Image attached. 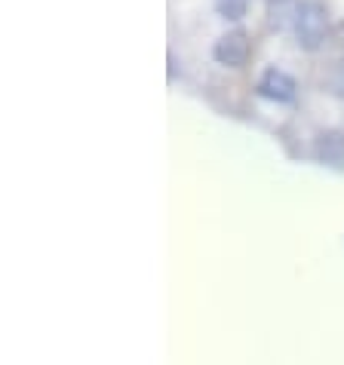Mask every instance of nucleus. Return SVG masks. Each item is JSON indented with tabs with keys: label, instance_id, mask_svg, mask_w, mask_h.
I'll list each match as a JSON object with an SVG mask.
<instances>
[{
	"label": "nucleus",
	"instance_id": "1",
	"mask_svg": "<svg viewBox=\"0 0 344 365\" xmlns=\"http://www.w3.org/2000/svg\"><path fill=\"white\" fill-rule=\"evenodd\" d=\"M292 31L301 49L317 53L329 37V13L320 0H301L295 4V16H292Z\"/></svg>",
	"mask_w": 344,
	"mask_h": 365
},
{
	"label": "nucleus",
	"instance_id": "2",
	"mask_svg": "<svg viewBox=\"0 0 344 365\" xmlns=\"http://www.w3.org/2000/svg\"><path fill=\"white\" fill-rule=\"evenodd\" d=\"M249 53H252V46H249V37L243 31H228L216 46H212L216 62L225 65V68H243L249 62Z\"/></svg>",
	"mask_w": 344,
	"mask_h": 365
},
{
	"label": "nucleus",
	"instance_id": "3",
	"mask_svg": "<svg viewBox=\"0 0 344 365\" xmlns=\"http://www.w3.org/2000/svg\"><path fill=\"white\" fill-rule=\"evenodd\" d=\"M295 89H298V83L286 74V71H280V68L265 71L261 80H258V96L270 98V101H280V105H286V101L295 98Z\"/></svg>",
	"mask_w": 344,
	"mask_h": 365
},
{
	"label": "nucleus",
	"instance_id": "4",
	"mask_svg": "<svg viewBox=\"0 0 344 365\" xmlns=\"http://www.w3.org/2000/svg\"><path fill=\"white\" fill-rule=\"evenodd\" d=\"M317 157L329 166L344 163V135L341 133H323L317 138Z\"/></svg>",
	"mask_w": 344,
	"mask_h": 365
},
{
	"label": "nucleus",
	"instance_id": "5",
	"mask_svg": "<svg viewBox=\"0 0 344 365\" xmlns=\"http://www.w3.org/2000/svg\"><path fill=\"white\" fill-rule=\"evenodd\" d=\"M216 9L221 19H231V22H240L249 9V0H216Z\"/></svg>",
	"mask_w": 344,
	"mask_h": 365
},
{
	"label": "nucleus",
	"instance_id": "6",
	"mask_svg": "<svg viewBox=\"0 0 344 365\" xmlns=\"http://www.w3.org/2000/svg\"><path fill=\"white\" fill-rule=\"evenodd\" d=\"M332 83H335V89H338V93L344 96V58H341V62L335 65V74H332Z\"/></svg>",
	"mask_w": 344,
	"mask_h": 365
},
{
	"label": "nucleus",
	"instance_id": "7",
	"mask_svg": "<svg viewBox=\"0 0 344 365\" xmlns=\"http://www.w3.org/2000/svg\"><path fill=\"white\" fill-rule=\"evenodd\" d=\"M335 40H338V43L344 46V19H341V22L335 25Z\"/></svg>",
	"mask_w": 344,
	"mask_h": 365
}]
</instances>
